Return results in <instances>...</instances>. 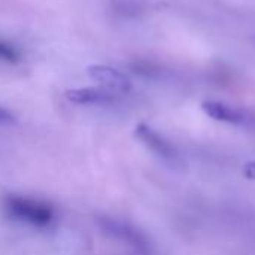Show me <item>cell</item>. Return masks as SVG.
I'll return each instance as SVG.
<instances>
[{"label":"cell","instance_id":"obj_3","mask_svg":"<svg viewBox=\"0 0 255 255\" xmlns=\"http://www.w3.org/2000/svg\"><path fill=\"white\" fill-rule=\"evenodd\" d=\"M136 136L151 152H154L164 163H169L172 166L181 164L182 158L176 146L163 134H160L157 130L149 127L148 124H143V123L139 124L136 127Z\"/></svg>","mask_w":255,"mask_h":255},{"label":"cell","instance_id":"obj_10","mask_svg":"<svg viewBox=\"0 0 255 255\" xmlns=\"http://www.w3.org/2000/svg\"><path fill=\"white\" fill-rule=\"evenodd\" d=\"M13 121V115L10 111H7L6 108L0 106V124H9Z\"/></svg>","mask_w":255,"mask_h":255},{"label":"cell","instance_id":"obj_6","mask_svg":"<svg viewBox=\"0 0 255 255\" xmlns=\"http://www.w3.org/2000/svg\"><path fill=\"white\" fill-rule=\"evenodd\" d=\"M202 109L212 120L221 121V123H227V124L247 126L251 121V118H250L247 111L235 108V106H230V105L223 103V102H217V100L203 102L202 103Z\"/></svg>","mask_w":255,"mask_h":255},{"label":"cell","instance_id":"obj_2","mask_svg":"<svg viewBox=\"0 0 255 255\" xmlns=\"http://www.w3.org/2000/svg\"><path fill=\"white\" fill-rule=\"evenodd\" d=\"M99 227L103 230V233H106L108 236H111L112 239L123 242L124 245L133 247L137 251H148L151 248V244L148 241V238L134 226L123 221V220H117V218H111V217H102L97 220Z\"/></svg>","mask_w":255,"mask_h":255},{"label":"cell","instance_id":"obj_9","mask_svg":"<svg viewBox=\"0 0 255 255\" xmlns=\"http://www.w3.org/2000/svg\"><path fill=\"white\" fill-rule=\"evenodd\" d=\"M244 176L250 181H255V160L253 161H248L245 166H244Z\"/></svg>","mask_w":255,"mask_h":255},{"label":"cell","instance_id":"obj_1","mask_svg":"<svg viewBox=\"0 0 255 255\" xmlns=\"http://www.w3.org/2000/svg\"><path fill=\"white\" fill-rule=\"evenodd\" d=\"M3 209L9 218L37 229H46L55 221V211L49 203L30 197L9 196L3 202Z\"/></svg>","mask_w":255,"mask_h":255},{"label":"cell","instance_id":"obj_5","mask_svg":"<svg viewBox=\"0 0 255 255\" xmlns=\"http://www.w3.org/2000/svg\"><path fill=\"white\" fill-rule=\"evenodd\" d=\"M66 97L69 102L81 106H111L120 100V94H115L102 87L72 88L66 91Z\"/></svg>","mask_w":255,"mask_h":255},{"label":"cell","instance_id":"obj_7","mask_svg":"<svg viewBox=\"0 0 255 255\" xmlns=\"http://www.w3.org/2000/svg\"><path fill=\"white\" fill-rule=\"evenodd\" d=\"M109 9L117 18L130 19V18H136L137 15H140L143 10V6L140 0H111Z\"/></svg>","mask_w":255,"mask_h":255},{"label":"cell","instance_id":"obj_8","mask_svg":"<svg viewBox=\"0 0 255 255\" xmlns=\"http://www.w3.org/2000/svg\"><path fill=\"white\" fill-rule=\"evenodd\" d=\"M22 60L21 49L13 43L0 39V63L6 64H16Z\"/></svg>","mask_w":255,"mask_h":255},{"label":"cell","instance_id":"obj_4","mask_svg":"<svg viewBox=\"0 0 255 255\" xmlns=\"http://www.w3.org/2000/svg\"><path fill=\"white\" fill-rule=\"evenodd\" d=\"M88 76L96 81L102 88L109 90L115 94H126L131 90V79L121 70L109 64H91L87 67Z\"/></svg>","mask_w":255,"mask_h":255}]
</instances>
